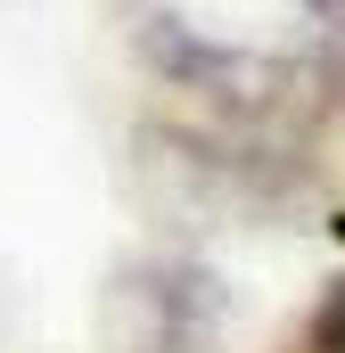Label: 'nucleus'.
<instances>
[{
    "label": "nucleus",
    "instance_id": "f257e3e1",
    "mask_svg": "<svg viewBox=\"0 0 345 353\" xmlns=\"http://www.w3.org/2000/svg\"><path fill=\"white\" fill-rule=\"evenodd\" d=\"M304 353H345V279L329 288V304H321V321H313Z\"/></svg>",
    "mask_w": 345,
    "mask_h": 353
}]
</instances>
